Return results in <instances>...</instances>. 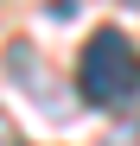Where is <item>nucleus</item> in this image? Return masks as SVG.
Masks as SVG:
<instances>
[{
  "instance_id": "f257e3e1",
  "label": "nucleus",
  "mask_w": 140,
  "mask_h": 146,
  "mask_svg": "<svg viewBox=\"0 0 140 146\" xmlns=\"http://www.w3.org/2000/svg\"><path fill=\"white\" fill-rule=\"evenodd\" d=\"M77 89H83L89 108H127L140 95V51H134V38L121 26L89 32L83 57H77Z\"/></svg>"
},
{
  "instance_id": "f03ea898",
  "label": "nucleus",
  "mask_w": 140,
  "mask_h": 146,
  "mask_svg": "<svg viewBox=\"0 0 140 146\" xmlns=\"http://www.w3.org/2000/svg\"><path fill=\"white\" fill-rule=\"evenodd\" d=\"M108 146H140V114H134V121H121V127H115V140H108Z\"/></svg>"
}]
</instances>
